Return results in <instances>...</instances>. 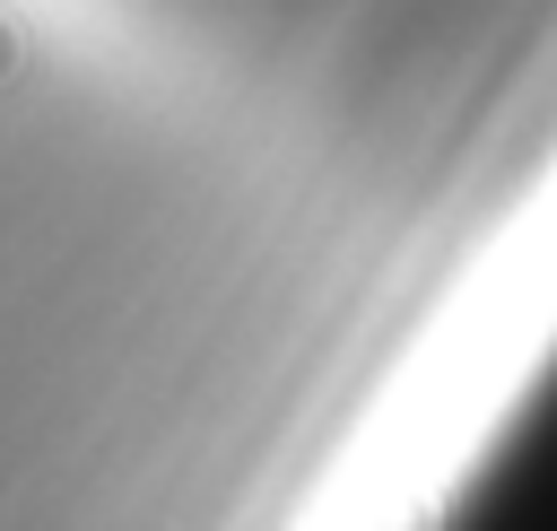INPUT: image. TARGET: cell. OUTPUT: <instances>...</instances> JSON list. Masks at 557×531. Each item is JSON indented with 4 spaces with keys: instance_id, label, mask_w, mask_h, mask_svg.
I'll return each mask as SVG.
<instances>
[{
    "instance_id": "1",
    "label": "cell",
    "mask_w": 557,
    "mask_h": 531,
    "mask_svg": "<svg viewBox=\"0 0 557 531\" xmlns=\"http://www.w3.org/2000/svg\"><path fill=\"white\" fill-rule=\"evenodd\" d=\"M9 78H17V35L0 26V87H9Z\"/></svg>"
}]
</instances>
